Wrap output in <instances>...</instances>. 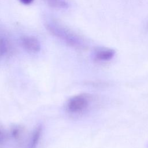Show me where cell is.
<instances>
[{
    "label": "cell",
    "mask_w": 148,
    "mask_h": 148,
    "mask_svg": "<svg viewBox=\"0 0 148 148\" xmlns=\"http://www.w3.org/2000/svg\"><path fill=\"white\" fill-rule=\"evenodd\" d=\"M45 27L53 36L69 46L77 48L83 47L84 43L80 36L58 22L49 20L46 22Z\"/></svg>",
    "instance_id": "1"
},
{
    "label": "cell",
    "mask_w": 148,
    "mask_h": 148,
    "mask_svg": "<svg viewBox=\"0 0 148 148\" xmlns=\"http://www.w3.org/2000/svg\"><path fill=\"white\" fill-rule=\"evenodd\" d=\"M88 105V100L86 96L79 95L72 98L68 103V110L73 113L80 112L85 109Z\"/></svg>",
    "instance_id": "2"
},
{
    "label": "cell",
    "mask_w": 148,
    "mask_h": 148,
    "mask_svg": "<svg viewBox=\"0 0 148 148\" xmlns=\"http://www.w3.org/2000/svg\"><path fill=\"white\" fill-rule=\"evenodd\" d=\"M22 46L30 53H37L40 49V45L39 40L34 36H25L21 38Z\"/></svg>",
    "instance_id": "3"
},
{
    "label": "cell",
    "mask_w": 148,
    "mask_h": 148,
    "mask_svg": "<svg viewBox=\"0 0 148 148\" xmlns=\"http://www.w3.org/2000/svg\"><path fill=\"white\" fill-rule=\"evenodd\" d=\"M115 54L113 49L101 48L97 50L94 53V58L98 61H108L112 59Z\"/></svg>",
    "instance_id": "4"
},
{
    "label": "cell",
    "mask_w": 148,
    "mask_h": 148,
    "mask_svg": "<svg viewBox=\"0 0 148 148\" xmlns=\"http://www.w3.org/2000/svg\"><path fill=\"white\" fill-rule=\"evenodd\" d=\"M10 43L8 39L0 34V58L6 55L10 49Z\"/></svg>",
    "instance_id": "5"
},
{
    "label": "cell",
    "mask_w": 148,
    "mask_h": 148,
    "mask_svg": "<svg viewBox=\"0 0 148 148\" xmlns=\"http://www.w3.org/2000/svg\"><path fill=\"white\" fill-rule=\"evenodd\" d=\"M42 134V127L40 126L38 127L34 131L28 148H36L37 145L38 144L39 139L40 138Z\"/></svg>",
    "instance_id": "6"
},
{
    "label": "cell",
    "mask_w": 148,
    "mask_h": 148,
    "mask_svg": "<svg viewBox=\"0 0 148 148\" xmlns=\"http://www.w3.org/2000/svg\"><path fill=\"white\" fill-rule=\"evenodd\" d=\"M50 6L56 9H66L68 7L66 0H44Z\"/></svg>",
    "instance_id": "7"
},
{
    "label": "cell",
    "mask_w": 148,
    "mask_h": 148,
    "mask_svg": "<svg viewBox=\"0 0 148 148\" xmlns=\"http://www.w3.org/2000/svg\"><path fill=\"white\" fill-rule=\"evenodd\" d=\"M5 139V133L3 129L0 127V145H2Z\"/></svg>",
    "instance_id": "8"
},
{
    "label": "cell",
    "mask_w": 148,
    "mask_h": 148,
    "mask_svg": "<svg viewBox=\"0 0 148 148\" xmlns=\"http://www.w3.org/2000/svg\"><path fill=\"white\" fill-rule=\"evenodd\" d=\"M19 1L24 5H29L34 1V0H19Z\"/></svg>",
    "instance_id": "9"
}]
</instances>
